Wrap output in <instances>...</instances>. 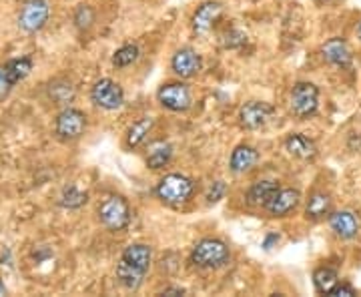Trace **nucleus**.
Segmentation results:
<instances>
[{"mask_svg": "<svg viewBox=\"0 0 361 297\" xmlns=\"http://www.w3.org/2000/svg\"><path fill=\"white\" fill-rule=\"evenodd\" d=\"M231 251L221 239H201L191 251V263L199 269H219L229 263Z\"/></svg>", "mask_w": 361, "mask_h": 297, "instance_id": "obj_1", "label": "nucleus"}, {"mask_svg": "<svg viewBox=\"0 0 361 297\" xmlns=\"http://www.w3.org/2000/svg\"><path fill=\"white\" fill-rule=\"evenodd\" d=\"M155 191H157V197L163 203L173 205V207H179V205L187 203L193 197L195 183L189 177L180 175V173H171V175H165L159 181Z\"/></svg>", "mask_w": 361, "mask_h": 297, "instance_id": "obj_2", "label": "nucleus"}, {"mask_svg": "<svg viewBox=\"0 0 361 297\" xmlns=\"http://www.w3.org/2000/svg\"><path fill=\"white\" fill-rule=\"evenodd\" d=\"M97 213H99V221L108 231H125L131 223V207L122 195H106Z\"/></svg>", "mask_w": 361, "mask_h": 297, "instance_id": "obj_3", "label": "nucleus"}, {"mask_svg": "<svg viewBox=\"0 0 361 297\" xmlns=\"http://www.w3.org/2000/svg\"><path fill=\"white\" fill-rule=\"evenodd\" d=\"M87 131V115L75 109V106H64L55 120V133L62 141H76Z\"/></svg>", "mask_w": 361, "mask_h": 297, "instance_id": "obj_4", "label": "nucleus"}, {"mask_svg": "<svg viewBox=\"0 0 361 297\" xmlns=\"http://www.w3.org/2000/svg\"><path fill=\"white\" fill-rule=\"evenodd\" d=\"M319 106V89L313 83H295L291 90V113L299 119H309Z\"/></svg>", "mask_w": 361, "mask_h": 297, "instance_id": "obj_5", "label": "nucleus"}, {"mask_svg": "<svg viewBox=\"0 0 361 297\" xmlns=\"http://www.w3.org/2000/svg\"><path fill=\"white\" fill-rule=\"evenodd\" d=\"M90 101L103 111H117L125 104V90L113 78H101L90 89Z\"/></svg>", "mask_w": 361, "mask_h": 297, "instance_id": "obj_6", "label": "nucleus"}, {"mask_svg": "<svg viewBox=\"0 0 361 297\" xmlns=\"http://www.w3.org/2000/svg\"><path fill=\"white\" fill-rule=\"evenodd\" d=\"M157 101L173 113H185L191 109L193 97L185 83H165L157 90Z\"/></svg>", "mask_w": 361, "mask_h": 297, "instance_id": "obj_7", "label": "nucleus"}, {"mask_svg": "<svg viewBox=\"0 0 361 297\" xmlns=\"http://www.w3.org/2000/svg\"><path fill=\"white\" fill-rule=\"evenodd\" d=\"M50 16V6L46 0H27L18 15V27L24 32H38L45 29Z\"/></svg>", "mask_w": 361, "mask_h": 297, "instance_id": "obj_8", "label": "nucleus"}, {"mask_svg": "<svg viewBox=\"0 0 361 297\" xmlns=\"http://www.w3.org/2000/svg\"><path fill=\"white\" fill-rule=\"evenodd\" d=\"M275 109L265 101H249L239 109V123L243 129L247 131H257L265 127L269 119L273 117Z\"/></svg>", "mask_w": 361, "mask_h": 297, "instance_id": "obj_9", "label": "nucleus"}, {"mask_svg": "<svg viewBox=\"0 0 361 297\" xmlns=\"http://www.w3.org/2000/svg\"><path fill=\"white\" fill-rule=\"evenodd\" d=\"M203 67V60H201V55L193 50L191 46H185L175 53V57L171 60V69L173 73L180 76V78H193Z\"/></svg>", "mask_w": 361, "mask_h": 297, "instance_id": "obj_10", "label": "nucleus"}, {"mask_svg": "<svg viewBox=\"0 0 361 297\" xmlns=\"http://www.w3.org/2000/svg\"><path fill=\"white\" fill-rule=\"evenodd\" d=\"M301 201V193L297 189H279V193L271 199V203L267 205V213L271 217H287L291 211H295Z\"/></svg>", "mask_w": 361, "mask_h": 297, "instance_id": "obj_11", "label": "nucleus"}, {"mask_svg": "<svg viewBox=\"0 0 361 297\" xmlns=\"http://www.w3.org/2000/svg\"><path fill=\"white\" fill-rule=\"evenodd\" d=\"M331 231L341 239H353L360 231V219L353 211H335L330 215Z\"/></svg>", "mask_w": 361, "mask_h": 297, "instance_id": "obj_12", "label": "nucleus"}, {"mask_svg": "<svg viewBox=\"0 0 361 297\" xmlns=\"http://www.w3.org/2000/svg\"><path fill=\"white\" fill-rule=\"evenodd\" d=\"M321 53H323V59L327 60L330 64L333 67H341V69H347L349 64H351V60H353V55H351V48L347 45L344 39H330L323 48H321Z\"/></svg>", "mask_w": 361, "mask_h": 297, "instance_id": "obj_13", "label": "nucleus"}, {"mask_svg": "<svg viewBox=\"0 0 361 297\" xmlns=\"http://www.w3.org/2000/svg\"><path fill=\"white\" fill-rule=\"evenodd\" d=\"M221 15H223V4L221 2H217V0L203 2L193 15V29L197 32H207V30L213 29V25L219 20Z\"/></svg>", "mask_w": 361, "mask_h": 297, "instance_id": "obj_14", "label": "nucleus"}, {"mask_svg": "<svg viewBox=\"0 0 361 297\" xmlns=\"http://www.w3.org/2000/svg\"><path fill=\"white\" fill-rule=\"evenodd\" d=\"M285 151L301 161H309L317 155V145L305 134L301 133H291L285 139Z\"/></svg>", "mask_w": 361, "mask_h": 297, "instance_id": "obj_15", "label": "nucleus"}, {"mask_svg": "<svg viewBox=\"0 0 361 297\" xmlns=\"http://www.w3.org/2000/svg\"><path fill=\"white\" fill-rule=\"evenodd\" d=\"M279 183L277 181H269V179H263V181H257L255 185L247 191V201L255 207H267L271 203V199L279 193Z\"/></svg>", "mask_w": 361, "mask_h": 297, "instance_id": "obj_16", "label": "nucleus"}, {"mask_svg": "<svg viewBox=\"0 0 361 297\" xmlns=\"http://www.w3.org/2000/svg\"><path fill=\"white\" fill-rule=\"evenodd\" d=\"M115 273H117V282H119L127 291H136V289L143 285L145 275H147V271H143V269L131 265V263H129V261H125L122 257H120L119 263H117Z\"/></svg>", "mask_w": 361, "mask_h": 297, "instance_id": "obj_17", "label": "nucleus"}, {"mask_svg": "<svg viewBox=\"0 0 361 297\" xmlns=\"http://www.w3.org/2000/svg\"><path fill=\"white\" fill-rule=\"evenodd\" d=\"M257 161H259V153H257L255 148L249 147V145H239V147H235V151L231 153L229 167H231L233 173L241 175V173L251 171L257 165Z\"/></svg>", "mask_w": 361, "mask_h": 297, "instance_id": "obj_18", "label": "nucleus"}, {"mask_svg": "<svg viewBox=\"0 0 361 297\" xmlns=\"http://www.w3.org/2000/svg\"><path fill=\"white\" fill-rule=\"evenodd\" d=\"M120 257L125 261H129L131 265L149 271L150 263H153V249L145 243H131L129 247H125V251L120 253Z\"/></svg>", "mask_w": 361, "mask_h": 297, "instance_id": "obj_19", "label": "nucleus"}, {"mask_svg": "<svg viewBox=\"0 0 361 297\" xmlns=\"http://www.w3.org/2000/svg\"><path fill=\"white\" fill-rule=\"evenodd\" d=\"M153 127H155V119H153V117H143V119H139L136 123H133L131 129L127 131L125 145L129 148L141 147V145L147 141V137H149V133L153 131Z\"/></svg>", "mask_w": 361, "mask_h": 297, "instance_id": "obj_20", "label": "nucleus"}, {"mask_svg": "<svg viewBox=\"0 0 361 297\" xmlns=\"http://www.w3.org/2000/svg\"><path fill=\"white\" fill-rule=\"evenodd\" d=\"M171 159H173V147L165 141H155L147 151V165L153 171H159V169L167 167L171 163Z\"/></svg>", "mask_w": 361, "mask_h": 297, "instance_id": "obj_21", "label": "nucleus"}, {"mask_svg": "<svg viewBox=\"0 0 361 297\" xmlns=\"http://www.w3.org/2000/svg\"><path fill=\"white\" fill-rule=\"evenodd\" d=\"M75 87L69 81H64V78H57V81H52L48 85V99L55 104H59V106H69L75 101Z\"/></svg>", "mask_w": 361, "mask_h": 297, "instance_id": "obj_22", "label": "nucleus"}, {"mask_svg": "<svg viewBox=\"0 0 361 297\" xmlns=\"http://www.w3.org/2000/svg\"><path fill=\"white\" fill-rule=\"evenodd\" d=\"M331 213V197L323 191H316V193L309 197L307 201V209H305V215L307 219H313L319 221L323 217H327Z\"/></svg>", "mask_w": 361, "mask_h": 297, "instance_id": "obj_23", "label": "nucleus"}, {"mask_svg": "<svg viewBox=\"0 0 361 297\" xmlns=\"http://www.w3.org/2000/svg\"><path fill=\"white\" fill-rule=\"evenodd\" d=\"M339 282V275H337V271L331 268H317L313 271V285H316V289L319 293H323V296H330V291L337 285Z\"/></svg>", "mask_w": 361, "mask_h": 297, "instance_id": "obj_24", "label": "nucleus"}, {"mask_svg": "<svg viewBox=\"0 0 361 297\" xmlns=\"http://www.w3.org/2000/svg\"><path fill=\"white\" fill-rule=\"evenodd\" d=\"M4 69H6V73L10 76L13 85H16V83L24 81L30 74V71H32V59L30 57H20V59L8 60L4 64Z\"/></svg>", "mask_w": 361, "mask_h": 297, "instance_id": "obj_25", "label": "nucleus"}, {"mask_svg": "<svg viewBox=\"0 0 361 297\" xmlns=\"http://www.w3.org/2000/svg\"><path fill=\"white\" fill-rule=\"evenodd\" d=\"M87 201H89V195L85 193V191H80V189H76L75 185H71V187H64L59 203L60 207L64 209H80Z\"/></svg>", "mask_w": 361, "mask_h": 297, "instance_id": "obj_26", "label": "nucleus"}, {"mask_svg": "<svg viewBox=\"0 0 361 297\" xmlns=\"http://www.w3.org/2000/svg\"><path fill=\"white\" fill-rule=\"evenodd\" d=\"M139 57H141V50H139V46L125 45V46H120L119 50L113 55V64H115L117 69H127V67H131L133 62H136Z\"/></svg>", "mask_w": 361, "mask_h": 297, "instance_id": "obj_27", "label": "nucleus"}, {"mask_svg": "<svg viewBox=\"0 0 361 297\" xmlns=\"http://www.w3.org/2000/svg\"><path fill=\"white\" fill-rule=\"evenodd\" d=\"M73 20H75V27L78 30H89L92 27V22H94V11L90 8L89 4H78Z\"/></svg>", "mask_w": 361, "mask_h": 297, "instance_id": "obj_28", "label": "nucleus"}, {"mask_svg": "<svg viewBox=\"0 0 361 297\" xmlns=\"http://www.w3.org/2000/svg\"><path fill=\"white\" fill-rule=\"evenodd\" d=\"M225 46L227 48H239L247 43V34L245 32H241V30H231V32H227L225 34Z\"/></svg>", "mask_w": 361, "mask_h": 297, "instance_id": "obj_29", "label": "nucleus"}, {"mask_svg": "<svg viewBox=\"0 0 361 297\" xmlns=\"http://www.w3.org/2000/svg\"><path fill=\"white\" fill-rule=\"evenodd\" d=\"M227 193V185L223 181H215L213 185L209 187V191H207V201L209 203H217V201H221Z\"/></svg>", "mask_w": 361, "mask_h": 297, "instance_id": "obj_30", "label": "nucleus"}, {"mask_svg": "<svg viewBox=\"0 0 361 297\" xmlns=\"http://www.w3.org/2000/svg\"><path fill=\"white\" fill-rule=\"evenodd\" d=\"M13 89H15V85H13L10 76H8V73H6L4 64H0V101H2V99H6Z\"/></svg>", "mask_w": 361, "mask_h": 297, "instance_id": "obj_31", "label": "nucleus"}, {"mask_svg": "<svg viewBox=\"0 0 361 297\" xmlns=\"http://www.w3.org/2000/svg\"><path fill=\"white\" fill-rule=\"evenodd\" d=\"M330 296L333 297H353L355 296V289L349 285V283H339L337 282V285L333 287L330 291Z\"/></svg>", "mask_w": 361, "mask_h": 297, "instance_id": "obj_32", "label": "nucleus"}, {"mask_svg": "<svg viewBox=\"0 0 361 297\" xmlns=\"http://www.w3.org/2000/svg\"><path fill=\"white\" fill-rule=\"evenodd\" d=\"M275 243H279V235H277V233H269V235L265 237V241H263V247H265V249H271Z\"/></svg>", "mask_w": 361, "mask_h": 297, "instance_id": "obj_33", "label": "nucleus"}, {"mask_svg": "<svg viewBox=\"0 0 361 297\" xmlns=\"http://www.w3.org/2000/svg\"><path fill=\"white\" fill-rule=\"evenodd\" d=\"M161 296H185V289L180 287H167L161 291Z\"/></svg>", "mask_w": 361, "mask_h": 297, "instance_id": "obj_34", "label": "nucleus"}, {"mask_svg": "<svg viewBox=\"0 0 361 297\" xmlns=\"http://www.w3.org/2000/svg\"><path fill=\"white\" fill-rule=\"evenodd\" d=\"M6 293H8V289H6V285H4V282L0 279V297L6 296Z\"/></svg>", "mask_w": 361, "mask_h": 297, "instance_id": "obj_35", "label": "nucleus"}, {"mask_svg": "<svg viewBox=\"0 0 361 297\" xmlns=\"http://www.w3.org/2000/svg\"><path fill=\"white\" fill-rule=\"evenodd\" d=\"M358 36H360V39H361V25H360V29H358Z\"/></svg>", "mask_w": 361, "mask_h": 297, "instance_id": "obj_36", "label": "nucleus"}]
</instances>
